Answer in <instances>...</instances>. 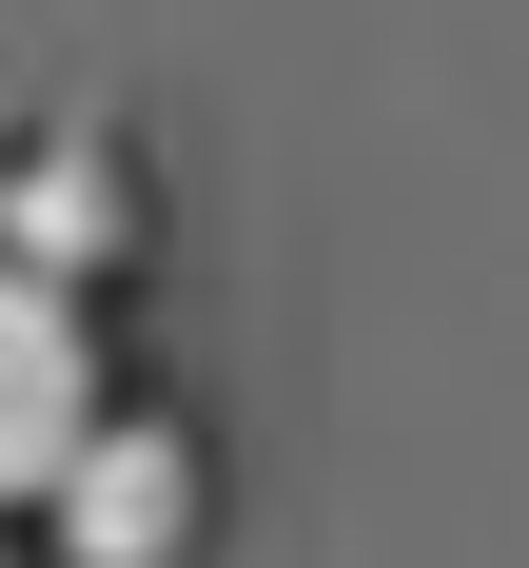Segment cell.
Masks as SVG:
<instances>
[{
	"label": "cell",
	"mask_w": 529,
	"mask_h": 568,
	"mask_svg": "<svg viewBox=\"0 0 529 568\" xmlns=\"http://www.w3.org/2000/svg\"><path fill=\"white\" fill-rule=\"evenodd\" d=\"M40 510H59L79 568H176V549H196V432H176V412H99Z\"/></svg>",
	"instance_id": "1"
},
{
	"label": "cell",
	"mask_w": 529,
	"mask_h": 568,
	"mask_svg": "<svg viewBox=\"0 0 529 568\" xmlns=\"http://www.w3.org/2000/svg\"><path fill=\"white\" fill-rule=\"evenodd\" d=\"M79 432H99V334H79V294L20 275L0 255V510L20 490H59L79 470Z\"/></svg>",
	"instance_id": "2"
},
{
	"label": "cell",
	"mask_w": 529,
	"mask_h": 568,
	"mask_svg": "<svg viewBox=\"0 0 529 568\" xmlns=\"http://www.w3.org/2000/svg\"><path fill=\"white\" fill-rule=\"evenodd\" d=\"M0 255H20V275H59V294H99V275H118V158H79V138H59L40 176H0Z\"/></svg>",
	"instance_id": "3"
}]
</instances>
